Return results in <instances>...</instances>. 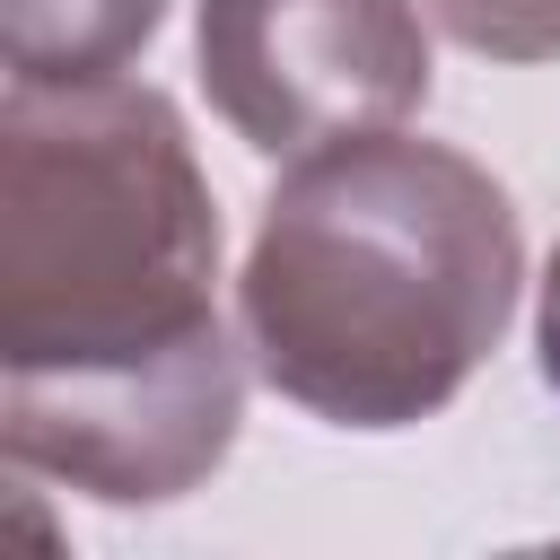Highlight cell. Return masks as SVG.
I'll list each match as a JSON object with an SVG mask.
<instances>
[{
  "label": "cell",
  "mask_w": 560,
  "mask_h": 560,
  "mask_svg": "<svg viewBox=\"0 0 560 560\" xmlns=\"http://www.w3.org/2000/svg\"><path fill=\"white\" fill-rule=\"evenodd\" d=\"M192 52L254 158H306L429 105V26L411 0H201Z\"/></svg>",
  "instance_id": "cell-3"
},
{
  "label": "cell",
  "mask_w": 560,
  "mask_h": 560,
  "mask_svg": "<svg viewBox=\"0 0 560 560\" xmlns=\"http://www.w3.org/2000/svg\"><path fill=\"white\" fill-rule=\"evenodd\" d=\"M534 350H542V385L560 394V245L542 262V298H534Z\"/></svg>",
  "instance_id": "cell-6"
},
{
  "label": "cell",
  "mask_w": 560,
  "mask_h": 560,
  "mask_svg": "<svg viewBox=\"0 0 560 560\" xmlns=\"http://www.w3.org/2000/svg\"><path fill=\"white\" fill-rule=\"evenodd\" d=\"M525 289L516 201L446 140L359 131L289 158L236 271L262 385L324 429H411L499 350Z\"/></svg>",
  "instance_id": "cell-2"
},
{
  "label": "cell",
  "mask_w": 560,
  "mask_h": 560,
  "mask_svg": "<svg viewBox=\"0 0 560 560\" xmlns=\"http://www.w3.org/2000/svg\"><path fill=\"white\" fill-rule=\"evenodd\" d=\"M245 420L219 201L149 79L0 96V446L105 508L201 490Z\"/></svg>",
  "instance_id": "cell-1"
},
{
  "label": "cell",
  "mask_w": 560,
  "mask_h": 560,
  "mask_svg": "<svg viewBox=\"0 0 560 560\" xmlns=\"http://www.w3.org/2000/svg\"><path fill=\"white\" fill-rule=\"evenodd\" d=\"M158 26H166V0H0L9 79H35V88L122 79Z\"/></svg>",
  "instance_id": "cell-4"
},
{
  "label": "cell",
  "mask_w": 560,
  "mask_h": 560,
  "mask_svg": "<svg viewBox=\"0 0 560 560\" xmlns=\"http://www.w3.org/2000/svg\"><path fill=\"white\" fill-rule=\"evenodd\" d=\"M481 61H560V0H420Z\"/></svg>",
  "instance_id": "cell-5"
}]
</instances>
